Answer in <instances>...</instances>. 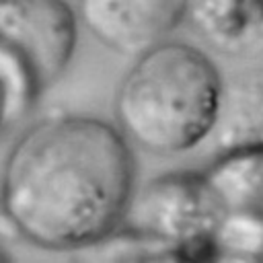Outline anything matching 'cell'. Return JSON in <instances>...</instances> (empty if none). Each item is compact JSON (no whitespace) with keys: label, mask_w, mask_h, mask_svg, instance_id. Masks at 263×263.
Listing matches in <instances>:
<instances>
[{"label":"cell","mask_w":263,"mask_h":263,"mask_svg":"<svg viewBox=\"0 0 263 263\" xmlns=\"http://www.w3.org/2000/svg\"><path fill=\"white\" fill-rule=\"evenodd\" d=\"M74 263H181L177 249L117 228L105 238L76 251Z\"/></svg>","instance_id":"52a82bcc"},{"label":"cell","mask_w":263,"mask_h":263,"mask_svg":"<svg viewBox=\"0 0 263 263\" xmlns=\"http://www.w3.org/2000/svg\"><path fill=\"white\" fill-rule=\"evenodd\" d=\"M189 18L222 51L240 53L263 45V0H191Z\"/></svg>","instance_id":"8992f818"},{"label":"cell","mask_w":263,"mask_h":263,"mask_svg":"<svg viewBox=\"0 0 263 263\" xmlns=\"http://www.w3.org/2000/svg\"><path fill=\"white\" fill-rule=\"evenodd\" d=\"M224 82L199 47L166 39L136 55L121 78L113 113L125 140L173 156L199 146L220 121Z\"/></svg>","instance_id":"7a4b0ae2"},{"label":"cell","mask_w":263,"mask_h":263,"mask_svg":"<svg viewBox=\"0 0 263 263\" xmlns=\"http://www.w3.org/2000/svg\"><path fill=\"white\" fill-rule=\"evenodd\" d=\"M10 123V113H8V101H6V92L0 84V132Z\"/></svg>","instance_id":"9c48e42d"},{"label":"cell","mask_w":263,"mask_h":263,"mask_svg":"<svg viewBox=\"0 0 263 263\" xmlns=\"http://www.w3.org/2000/svg\"><path fill=\"white\" fill-rule=\"evenodd\" d=\"M214 218L216 201L205 179L162 175L134 189L119 228L179 249L208 232Z\"/></svg>","instance_id":"3957f363"},{"label":"cell","mask_w":263,"mask_h":263,"mask_svg":"<svg viewBox=\"0 0 263 263\" xmlns=\"http://www.w3.org/2000/svg\"><path fill=\"white\" fill-rule=\"evenodd\" d=\"M191 0H76L84 29L105 47L140 55L189 18Z\"/></svg>","instance_id":"5b68a950"},{"label":"cell","mask_w":263,"mask_h":263,"mask_svg":"<svg viewBox=\"0 0 263 263\" xmlns=\"http://www.w3.org/2000/svg\"><path fill=\"white\" fill-rule=\"evenodd\" d=\"M0 84L6 92L10 123L23 117L43 90L25 60L0 41Z\"/></svg>","instance_id":"ba28073f"},{"label":"cell","mask_w":263,"mask_h":263,"mask_svg":"<svg viewBox=\"0 0 263 263\" xmlns=\"http://www.w3.org/2000/svg\"><path fill=\"white\" fill-rule=\"evenodd\" d=\"M0 263H10V261L4 257V253H0Z\"/></svg>","instance_id":"30bf717a"},{"label":"cell","mask_w":263,"mask_h":263,"mask_svg":"<svg viewBox=\"0 0 263 263\" xmlns=\"http://www.w3.org/2000/svg\"><path fill=\"white\" fill-rule=\"evenodd\" d=\"M78 25V12L66 0H0V41L25 60L41 88L70 66Z\"/></svg>","instance_id":"277c9868"},{"label":"cell","mask_w":263,"mask_h":263,"mask_svg":"<svg viewBox=\"0 0 263 263\" xmlns=\"http://www.w3.org/2000/svg\"><path fill=\"white\" fill-rule=\"evenodd\" d=\"M134 189L132 148L117 125L58 115L10 148L0 173V216L33 247L80 251L121 226Z\"/></svg>","instance_id":"6da1fadb"}]
</instances>
